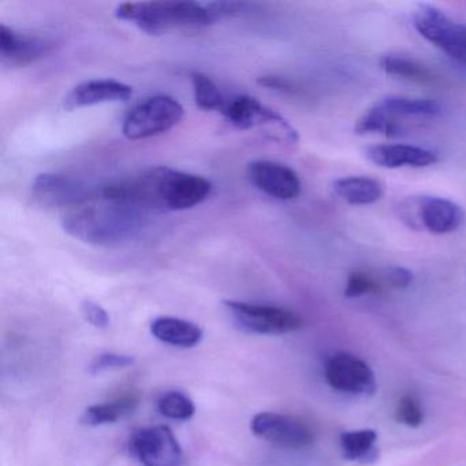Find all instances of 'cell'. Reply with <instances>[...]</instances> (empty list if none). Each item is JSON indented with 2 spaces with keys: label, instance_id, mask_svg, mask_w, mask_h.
Masks as SVG:
<instances>
[{
  "label": "cell",
  "instance_id": "4fadbf2b",
  "mask_svg": "<svg viewBox=\"0 0 466 466\" xmlns=\"http://www.w3.org/2000/svg\"><path fill=\"white\" fill-rule=\"evenodd\" d=\"M417 220L422 228L436 236L454 233L465 222L462 207L439 196H422L416 203Z\"/></svg>",
  "mask_w": 466,
  "mask_h": 466
},
{
  "label": "cell",
  "instance_id": "277c9868",
  "mask_svg": "<svg viewBox=\"0 0 466 466\" xmlns=\"http://www.w3.org/2000/svg\"><path fill=\"white\" fill-rule=\"evenodd\" d=\"M223 116L237 129L250 130L256 127L266 129L272 140L283 141L286 144H296L299 141L297 130L272 108L258 102L256 97H231L226 102L222 110Z\"/></svg>",
  "mask_w": 466,
  "mask_h": 466
},
{
  "label": "cell",
  "instance_id": "7402d4cb",
  "mask_svg": "<svg viewBox=\"0 0 466 466\" xmlns=\"http://www.w3.org/2000/svg\"><path fill=\"white\" fill-rule=\"evenodd\" d=\"M380 66L387 75L394 76L400 80L419 84H432L435 81V76L427 66L413 61V59L403 58V56H383Z\"/></svg>",
  "mask_w": 466,
  "mask_h": 466
},
{
  "label": "cell",
  "instance_id": "5b68a950",
  "mask_svg": "<svg viewBox=\"0 0 466 466\" xmlns=\"http://www.w3.org/2000/svg\"><path fill=\"white\" fill-rule=\"evenodd\" d=\"M225 307L236 326L252 334L283 335L304 327V319L288 308L233 299L225 301Z\"/></svg>",
  "mask_w": 466,
  "mask_h": 466
},
{
  "label": "cell",
  "instance_id": "5bb4252c",
  "mask_svg": "<svg viewBox=\"0 0 466 466\" xmlns=\"http://www.w3.org/2000/svg\"><path fill=\"white\" fill-rule=\"evenodd\" d=\"M365 157L373 165L389 170L397 168H424L435 165L438 154L424 147L408 144H378L365 149Z\"/></svg>",
  "mask_w": 466,
  "mask_h": 466
},
{
  "label": "cell",
  "instance_id": "603a6c76",
  "mask_svg": "<svg viewBox=\"0 0 466 466\" xmlns=\"http://www.w3.org/2000/svg\"><path fill=\"white\" fill-rule=\"evenodd\" d=\"M192 84L196 106L198 108L203 111H220L222 113L228 100L223 97L217 84L208 76L200 72L193 73Z\"/></svg>",
  "mask_w": 466,
  "mask_h": 466
},
{
  "label": "cell",
  "instance_id": "3957f363",
  "mask_svg": "<svg viewBox=\"0 0 466 466\" xmlns=\"http://www.w3.org/2000/svg\"><path fill=\"white\" fill-rule=\"evenodd\" d=\"M116 15L149 35L165 34L178 28H204L219 20L209 4L196 2L122 4L116 7Z\"/></svg>",
  "mask_w": 466,
  "mask_h": 466
},
{
  "label": "cell",
  "instance_id": "2e32d148",
  "mask_svg": "<svg viewBox=\"0 0 466 466\" xmlns=\"http://www.w3.org/2000/svg\"><path fill=\"white\" fill-rule=\"evenodd\" d=\"M53 43L39 37L18 34L9 26H0V56L9 66H28L47 56Z\"/></svg>",
  "mask_w": 466,
  "mask_h": 466
},
{
  "label": "cell",
  "instance_id": "8992f818",
  "mask_svg": "<svg viewBox=\"0 0 466 466\" xmlns=\"http://www.w3.org/2000/svg\"><path fill=\"white\" fill-rule=\"evenodd\" d=\"M411 20L420 36L450 58L466 62V24L455 23L441 9L431 5H419Z\"/></svg>",
  "mask_w": 466,
  "mask_h": 466
},
{
  "label": "cell",
  "instance_id": "44dd1931",
  "mask_svg": "<svg viewBox=\"0 0 466 466\" xmlns=\"http://www.w3.org/2000/svg\"><path fill=\"white\" fill-rule=\"evenodd\" d=\"M339 441L346 460L360 463H373L378 460V433L373 430L348 431L340 435Z\"/></svg>",
  "mask_w": 466,
  "mask_h": 466
},
{
  "label": "cell",
  "instance_id": "6da1fadb",
  "mask_svg": "<svg viewBox=\"0 0 466 466\" xmlns=\"http://www.w3.org/2000/svg\"><path fill=\"white\" fill-rule=\"evenodd\" d=\"M212 184L204 177L157 167L103 187L102 196L125 201L141 211H184L204 203Z\"/></svg>",
  "mask_w": 466,
  "mask_h": 466
},
{
  "label": "cell",
  "instance_id": "484cf974",
  "mask_svg": "<svg viewBox=\"0 0 466 466\" xmlns=\"http://www.w3.org/2000/svg\"><path fill=\"white\" fill-rule=\"evenodd\" d=\"M395 417L398 422L406 427L417 428L424 421V409L419 398L413 394H406L398 400L395 409Z\"/></svg>",
  "mask_w": 466,
  "mask_h": 466
},
{
  "label": "cell",
  "instance_id": "ffe728a7",
  "mask_svg": "<svg viewBox=\"0 0 466 466\" xmlns=\"http://www.w3.org/2000/svg\"><path fill=\"white\" fill-rule=\"evenodd\" d=\"M138 405V397L136 394H124L108 402L96 403L89 406L84 411L81 422L88 427H99V425L113 424L118 420L124 419L127 414L135 411Z\"/></svg>",
  "mask_w": 466,
  "mask_h": 466
},
{
  "label": "cell",
  "instance_id": "d4e9b609",
  "mask_svg": "<svg viewBox=\"0 0 466 466\" xmlns=\"http://www.w3.org/2000/svg\"><path fill=\"white\" fill-rule=\"evenodd\" d=\"M157 409L167 419L187 420L192 419L196 413V406L187 395L181 391H167L157 400Z\"/></svg>",
  "mask_w": 466,
  "mask_h": 466
},
{
  "label": "cell",
  "instance_id": "d6986e66",
  "mask_svg": "<svg viewBox=\"0 0 466 466\" xmlns=\"http://www.w3.org/2000/svg\"><path fill=\"white\" fill-rule=\"evenodd\" d=\"M379 108L391 118L417 116V118H433L441 113V105L435 99L420 97L389 96L376 103Z\"/></svg>",
  "mask_w": 466,
  "mask_h": 466
},
{
  "label": "cell",
  "instance_id": "4316f807",
  "mask_svg": "<svg viewBox=\"0 0 466 466\" xmlns=\"http://www.w3.org/2000/svg\"><path fill=\"white\" fill-rule=\"evenodd\" d=\"M381 285L376 278L364 271H354L349 275L346 282L345 296L349 299L367 296V294L379 293Z\"/></svg>",
  "mask_w": 466,
  "mask_h": 466
},
{
  "label": "cell",
  "instance_id": "52a82bcc",
  "mask_svg": "<svg viewBox=\"0 0 466 466\" xmlns=\"http://www.w3.org/2000/svg\"><path fill=\"white\" fill-rule=\"evenodd\" d=\"M184 107L171 96L149 97L125 119L124 135L129 140L157 137L181 122Z\"/></svg>",
  "mask_w": 466,
  "mask_h": 466
},
{
  "label": "cell",
  "instance_id": "8fae6325",
  "mask_svg": "<svg viewBox=\"0 0 466 466\" xmlns=\"http://www.w3.org/2000/svg\"><path fill=\"white\" fill-rule=\"evenodd\" d=\"M32 198L46 208H76L97 196L76 179L61 174H40L32 184Z\"/></svg>",
  "mask_w": 466,
  "mask_h": 466
},
{
  "label": "cell",
  "instance_id": "ba28073f",
  "mask_svg": "<svg viewBox=\"0 0 466 466\" xmlns=\"http://www.w3.org/2000/svg\"><path fill=\"white\" fill-rule=\"evenodd\" d=\"M250 430L258 438L280 449L301 450L315 441V433L307 422L299 417L274 411L256 414L250 422Z\"/></svg>",
  "mask_w": 466,
  "mask_h": 466
},
{
  "label": "cell",
  "instance_id": "7a4b0ae2",
  "mask_svg": "<svg viewBox=\"0 0 466 466\" xmlns=\"http://www.w3.org/2000/svg\"><path fill=\"white\" fill-rule=\"evenodd\" d=\"M147 212L125 201L97 196L94 200L69 209L62 226L76 239L86 244L111 247L136 237L143 228Z\"/></svg>",
  "mask_w": 466,
  "mask_h": 466
},
{
  "label": "cell",
  "instance_id": "30bf717a",
  "mask_svg": "<svg viewBox=\"0 0 466 466\" xmlns=\"http://www.w3.org/2000/svg\"><path fill=\"white\" fill-rule=\"evenodd\" d=\"M327 383L343 394L370 397L376 391L375 373L364 360L349 353H337L324 370Z\"/></svg>",
  "mask_w": 466,
  "mask_h": 466
},
{
  "label": "cell",
  "instance_id": "cb8c5ba5",
  "mask_svg": "<svg viewBox=\"0 0 466 466\" xmlns=\"http://www.w3.org/2000/svg\"><path fill=\"white\" fill-rule=\"evenodd\" d=\"M357 135H384L398 136L400 135V125L397 119L384 114L378 106H373L370 110L365 111L364 116L359 118L356 127H354Z\"/></svg>",
  "mask_w": 466,
  "mask_h": 466
},
{
  "label": "cell",
  "instance_id": "f546056e",
  "mask_svg": "<svg viewBox=\"0 0 466 466\" xmlns=\"http://www.w3.org/2000/svg\"><path fill=\"white\" fill-rule=\"evenodd\" d=\"M386 280L392 288L406 289L413 282V274L405 267L395 266L387 271Z\"/></svg>",
  "mask_w": 466,
  "mask_h": 466
},
{
  "label": "cell",
  "instance_id": "9a60e30c",
  "mask_svg": "<svg viewBox=\"0 0 466 466\" xmlns=\"http://www.w3.org/2000/svg\"><path fill=\"white\" fill-rule=\"evenodd\" d=\"M133 96V88L116 80H89L78 84L65 97V108L91 107L102 103L127 102Z\"/></svg>",
  "mask_w": 466,
  "mask_h": 466
},
{
  "label": "cell",
  "instance_id": "83f0119b",
  "mask_svg": "<svg viewBox=\"0 0 466 466\" xmlns=\"http://www.w3.org/2000/svg\"><path fill=\"white\" fill-rule=\"evenodd\" d=\"M135 357L129 354L119 353H102L94 360L91 364V373L106 372L110 370H119V368H127L135 364Z\"/></svg>",
  "mask_w": 466,
  "mask_h": 466
},
{
  "label": "cell",
  "instance_id": "7c38bea8",
  "mask_svg": "<svg viewBox=\"0 0 466 466\" xmlns=\"http://www.w3.org/2000/svg\"><path fill=\"white\" fill-rule=\"evenodd\" d=\"M252 184L278 200H294L301 195V179L293 168L271 160H256L248 166Z\"/></svg>",
  "mask_w": 466,
  "mask_h": 466
},
{
  "label": "cell",
  "instance_id": "ac0fdd59",
  "mask_svg": "<svg viewBox=\"0 0 466 466\" xmlns=\"http://www.w3.org/2000/svg\"><path fill=\"white\" fill-rule=\"evenodd\" d=\"M335 195L350 206H370L384 195V187L378 179L364 176L338 178L332 184Z\"/></svg>",
  "mask_w": 466,
  "mask_h": 466
},
{
  "label": "cell",
  "instance_id": "f1b7e54d",
  "mask_svg": "<svg viewBox=\"0 0 466 466\" xmlns=\"http://www.w3.org/2000/svg\"><path fill=\"white\" fill-rule=\"evenodd\" d=\"M81 310H83L86 320L96 329H105L110 326V318H108V313L106 312L102 305L94 301H84L81 305Z\"/></svg>",
  "mask_w": 466,
  "mask_h": 466
},
{
  "label": "cell",
  "instance_id": "e0dca14e",
  "mask_svg": "<svg viewBox=\"0 0 466 466\" xmlns=\"http://www.w3.org/2000/svg\"><path fill=\"white\" fill-rule=\"evenodd\" d=\"M151 332L160 342L182 349L195 348L203 339V329L198 324L171 316L155 319Z\"/></svg>",
  "mask_w": 466,
  "mask_h": 466
},
{
  "label": "cell",
  "instance_id": "9c48e42d",
  "mask_svg": "<svg viewBox=\"0 0 466 466\" xmlns=\"http://www.w3.org/2000/svg\"><path fill=\"white\" fill-rule=\"evenodd\" d=\"M130 452L144 466H181L182 449L167 425L138 430L130 439Z\"/></svg>",
  "mask_w": 466,
  "mask_h": 466
}]
</instances>
